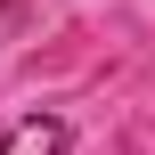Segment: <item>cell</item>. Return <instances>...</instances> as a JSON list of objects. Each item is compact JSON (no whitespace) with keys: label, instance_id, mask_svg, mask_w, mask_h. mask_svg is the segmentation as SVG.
<instances>
[{"label":"cell","instance_id":"1","mask_svg":"<svg viewBox=\"0 0 155 155\" xmlns=\"http://www.w3.org/2000/svg\"><path fill=\"white\" fill-rule=\"evenodd\" d=\"M0 155H65V123H57V114H25V123L0 139Z\"/></svg>","mask_w":155,"mask_h":155}]
</instances>
